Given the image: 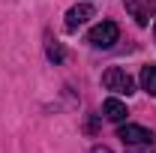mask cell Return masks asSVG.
<instances>
[{
  "mask_svg": "<svg viewBox=\"0 0 156 153\" xmlns=\"http://www.w3.org/2000/svg\"><path fill=\"white\" fill-rule=\"evenodd\" d=\"M102 87L111 90V93H117V96H132V93H135V81H132V75H129L126 69H117V66H111V69L102 75Z\"/></svg>",
  "mask_w": 156,
  "mask_h": 153,
  "instance_id": "obj_1",
  "label": "cell"
},
{
  "mask_svg": "<svg viewBox=\"0 0 156 153\" xmlns=\"http://www.w3.org/2000/svg\"><path fill=\"white\" fill-rule=\"evenodd\" d=\"M117 138H120L123 144H129V147H150L156 141V135L150 132V129H144V126H138V123H120Z\"/></svg>",
  "mask_w": 156,
  "mask_h": 153,
  "instance_id": "obj_2",
  "label": "cell"
},
{
  "mask_svg": "<svg viewBox=\"0 0 156 153\" xmlns=\"http://www.w3.org/2000/svg\"><path fill=\"white\" fill-rule=\"evenodd\" d=\"M117 36H120V27H117L114 21H102V24H96V27L90 30L87 42H90L93 48H111L117 42Z\"/></svg>",
  "mask_w": 156,
  "mask_h": 153,
  "instance_id": "obj_3",
  "label": "cell"
},
{
  "mask_svg": "<svg viewBox=\"0 0 156 153\" xmlns=\"http://www.w3.org/2000/svg\"><path fill=\"white\" fill-rule=\"evenodd\" d=\"M87 18H93V6L90 3H78L66 12V30H78Z\"/></svg>",
  "mask_w": 156,
  "mask_h": 153,
  "instance_id": "obj_4",
  "label": "cell"
},
{
  "mask_svg": "<svg viewBox=\"0 0 156 153\" xmlns=\"http://www.w3.org/2000/svg\"><path fill=\"white\" fill-rule=\"evenodd\" d=\"M102 114L108 117V120H114V123H123L129 111H126V105H123L120 99H114V96H111V99H105V102H102Z\"/></svg>",
  "mask_w": 156,
  "mask_h": 153,
  "instance_id": "obj_5",
  "label": "cell"
},
{
  "mask_svg": "<svg viewBox=\"0 0 156 153\" xmlns=\"http://www.w3.org/2000/svg\"><path fill=\"white\" fill-rule=\"evenodd\" d=\"M141 87H144L150 96H156V66L153 63H147V66L141 69Z\"/></svg>",
  "mask_w": 156,
  "mask_h": 153,
  "instance_id": "obj_6",
  "label": "cell"
},
{
  "mask_svg": "<svg viewBox=\"0 0 156 153\" xmlns=\"http://www.w3.org/2000/svg\"><path fill=\"white\" fill-rule=\"evenodd\" d=\"M48 60H51V63H63V60H66L63 45H60V42H54V39L48 42Z\"/></svg>",
  "mask_w": 156,
  "mask_h": 153,
  "instance_id": "obj_7",
  "label": "cell"
},
{
  "mask_svg": "<svg viewBox=\"0 0 156 153\" xmlns=\"http://www.w3.org/2000/svg\"><path fill=\"white\" fill-rule=\"evenodd\" d=\"M126 6L132 9V15H135V21H138V24H147V12L138 6V0H126Z\"/></svg>",
  "mask_w": 156,
  "mask_h": 153,
  "instance_id": "obj_8",
  "label": "cell"
},
{
  "mask_svg": "<svg viewBox=\"0 0 156 153\" xmlns=\"http://www.w3.org/2000/svg\"><path fill=\"white\" fill-rule=\"evenodd\" d=\"M90 153H114V150H108V147H93Z\"/></svg>",
  "mask_w": 156,
  "mask_h": 153,
  "instance_id": "obj_9",
  "label": "cell"
},
{
  "mask_svg": "<svg viewBox=\"0 0 156 153\" xmlns=\"http://www.w3.org/2000/svg\"><path fill=\"white\" fill-rule=\"evenodd\" d=\"M153 36H156V27H153Z\"/></svg>",
  "mask_w": 156,
  "mask_h": 153,
  "instance_id": "obj_10",
  "label": "cell"
}]
</instances>
